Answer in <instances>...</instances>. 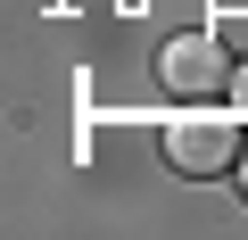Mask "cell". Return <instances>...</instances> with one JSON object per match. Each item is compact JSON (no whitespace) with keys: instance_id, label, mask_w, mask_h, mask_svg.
<instances>
[{"instance_id":"3957f363","label":"cell","mask_w":248,"mask_h":240,"mask_svg":"<svg viewBox=\"0 0 248 240\" xmlns=\"http://www.w3.org/2000/svg\"><path fill=\"white\" fill-rule=\"evenodd\" d=\"M232 108H240V116H248V66H240V75H232Z\"/></svg>"},{"instance_id":"277c9868","label":"cell","mask_w":248,"mask_h":240,"mask_svg":"<svg viewBox=\"0 0 248 240\" xmlns=\"http://www.w3.org/2000/svg\"><path fill=\"white\" fill-rule=\"evenodd\" d=\"M240 191H248V158H240Z\"/></svg>"},{"instance_id":"6da1fadb","label":"cell","mask_w":248,"mask_h":240,"mask_svg":"<svg viewBox=\"0 0 248 240\" xmlns=\"http://www.w3.org/2000/svg\"><path fill=\"white\" fill-rule=\"evenodd\" d=\"M240 125H248L240 108L223 116L215 99H182V116H166V133H157V141H166V166H174V174H190V182L232 174V166L248 158V133H240Z\"/></svg>"},{"instance_id":"7a4b0ae2","label":"cell","mask_w":248,"mask_h":240,"mask_svg":"<svg viewBox=\"0 0 248 240\" xmlns=\"http://www.w3.org/2000/svg\"><path fill=\"white\" fill-rule=\"evenodd\" d=\"M157 75H166L174 99H223L232 91V50L215 33H174L166 58H157Z\"/></svg>"}]
</instances>
